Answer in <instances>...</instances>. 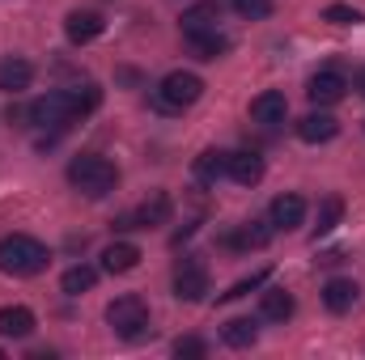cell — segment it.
<instances>
[{"mask_svg": "<svg viewBox=\"0 0 365 360\" xmlns=\"http://www.w3.org/2000/svg\"><path fill=\"white\" fill-rule=\"evenodd\" d=\"M51 263V255H47V246L38 242V238H30V233H9V238H0V271L4 275H38V271H47Z\"/></svg>", "mask_w": 365, "mask_h": 360, "instance_id": "6da1fadb", "label": "cell"}, {"mask_svg": "<svg viewBox=\"0 0 365 360\" xmlns=\"http://www.w3.org/2000/svg\"><path fill=\"white\" fill-rule=\"evenodd\" d=\"M68 182H73L81 195L102 199V195H110V191L119 186V170H115V162H106V157H98V153H81V157L68 162Z\"/></svg>", "mask_w": 365, "mask_h": 360, "instance_id": "7a4b0ae2", "label": "cell"}, {"mask_svg": "<svg viewBox=\"0 0 365 360\" xmlns=\"http://www.w3.org/2000/svg\"><path fill=\"white\" fill-rule=\"evenodd\" d=\"M204 97V81L195 77V73H166L162 81H158V90H153V102H158V110H170V115H182L187 106H195Z\"/></svg>", "mask_w": 365, "mask_h": 360, "instance_id": "3957f363", "label": "cell"}, {"mask_svg": "<svg viewBox=\"0 0 365 360\" xmlns=\"http://www.w3.org/2000/svg\"><path fill=\"white\" fill-rule=\"evenodd\" d=\"M106 327L119 339H140V335H149V305L136 292H123L106 305Z\"/></svg>", "mask_w": 365, "mask_h": 360, "instance_id": "277c9868", "label": "cell"}, {"mask_svg": "<svg viewBox=\"0 0 365 360\" xmlns=\"http://www.w3.org/2000/svg\"><path fill=\"white\" fill-rule=\"evenodd\" d=\"M170 212H175L170 195H166V191H149V199H145L140 208L115 216V229H119V233H128V229H158V225L170 221Z\"/></svg>", "mask_w": 365, "mask_h": 360, "instance_id": "5b68a950", "label": "cell"}, {"mask_svg": "<svg viewBox=\"0 0 365 360\" xmlns=\"http://www.w3.org/2000/svg\"><path fill=\"white\" fill-rule=\"evenodd\" d=\"M208 292V268L200 259H182L175 268V297L179 301H204Z\"/></svg>", "mask_w": 365, "mask_h": 360, "instance_id": "8992f818", "label": "cell"}, {"mask_svg": "<svg viewBox=\"0 0 365 360\" xmlns=\"http://www.w3.org/2000/svg\"><path fill=\"white\" fill-rule=\"evenodd\" d=\"M30 123L34 127H68L73 123V115H68V106H64V93H43V97H34L30 102Z\"/></svg>", "mask_w": 365, "mask_h": 360, "instance_id": "52a82bcc", "label": "cell"}, {"mask_svg": "<svg viewBox=\"0 0 365 360\" xmlns=\"http://www.w3.org/2000/svg\"><path fill=\"white\" fill-rule=\"evenodd\" d=\"M268 221H272V229H280V233L302 229V225H306V199H302V195H293V191L276 195L272 208H268Z\"/></svg>", "mask_w": 365, "mask_h": 360, "instance_id": "ba28073f", "label": "cell"}, {"mask_svg": "<svg viewBox=\"0 0 365 360\" xmlns=\"http://www.w3.org/2000/svg\"><path fill=\"white\" fill-rule=\"evenodd\" d=\"M102 30H106V21H102V13H93V9H73V13L64 17V34H68V43H73V47L93 43Z\"/></svg>", "mask_w": 365, "mask_h": 360, "instance_id": "9c48e42d", "label": "cell"}, {"mask_svg": "<svg viewBox=\"0 0 365 360\" xmlns=\"http://www.w3.org/2000/svg\"><path fill=\"white\" fill-rule=\"evenodd\" d=\"M344 93H349V81H344L336 68H323V73H314V77H310V85H306V97H310L314 106H336Z\"/></svg>", "mask_w": 365, "mask_h": 360, "instance_id": "30bf717a", "label": "cell"}, {"mask_svg": "<svg viewBox=\"0 0 365 360\" xmlns=\"http://www.w3.org/2000/svg\"><path fill=\"white\" fill-rule=\"evenodd\" d=\"M340 136V123L327 115V110H310L306 119H297V140L302 144H327Z\"/></svg>", "mask_w": 365, "mask_h": 360, "instance_id": "8fae6325", "label": "cell"}, {"mask_svg": "<svg viewBox=\"0 0 365 360\" xmlns=\"http://www.w3.org/2000/svg\"><path fill=\"white\" fill-rule=\"evenodd\" d=\"M217 21H221V4H217V0H200V4H191V9H182V17H179L182 38L208 34V30H217Z\"/></svg>", "mask_w": 365, "mask_h": 360, "instance_id": "7c38bea8", "label": "cell"}, {"mask_svg": "<svg viewBox=\"0 0 365 360\" xmlns=\"http://www.w3.org/2000/svg\"><path fill=\"white\" fill-rule=\"evenodd\" d=\"M284 115H289V97L280 90H264L259 97H251V119L255 123L276 127V123H284Z\"/></svg>", "mask_w": 365, "mask_h": 360, "instance_id": "4fadbf2b", "label": "cell"}, {"mask_svg": "<svg viewBox=\"0 0 365 360\" xmlns=\"http://www.w3.org/2000/svg\"><path fill=\"white\" fill-rule=\"evenodd\" d=\"M34 309L26 305H4L0 309V339H30L34 335Z\"/></svg>", "mask_w": 365, "mask_h": 360, "instance_id": "5bb4252c", "label": "cell"}, {"mask_svg": "<svg viewBox=\"0 0 365 360\" xmlns=\"http://www.w3.org/2000/svg\"><path fill=\"white\" fill-rule=\"evenodd\" d=\"M272 221H247V225H238V233H230L225 238V246H234V250H264L268 242H272Z\"/></svg>", "mask_w": 365, "mask_h": 360, "instance_id": "9a60e30c", "label": "cell"}, {"mask_svg": "<svg viewBox=\"0 0 365 360\" xmlns=\"http://www.w3.org/2000/svg\"><path fill=\"white\" fill-rule=\"evenodd\" d=\"M30 81H34V64L30 60H21V55L0 60V93H21L30 90Z\"/></svg>", "mask_w": 365, "mask_h": 360, "instance_id": "2e32d148", "label": "cell"}, {"mask_svg": "<svg viewBox=\"0 0 365 360\" xmlns=\"http://www.w3.org/2000/svg\"><path fill=\"white\" fill-rule=\"evenodd\" d=\"M357 297H361V288H357L353 280H344V275H336V280L323 284V305H327L331 314H349V309L357 305Z\"/></svg>", "mask_w": 365, "mask_h": 360, "instance_id": "e0dca14e", "label": "cell"}, {"mask_svg": "<svg viewBox=\"0 0 365 360\" xmlns=\"http://www.w3.org/2000/svg\"><path fill=\"white\" fill-rule=\"evenodd\" d=\"M225 179H234L238 186H255V182L264 179V157L251 153V149L230 153V170H225Z\"/></svg>", "mask_w": 365, "mask_h": 360, "instance_id": "ac0fdd59", "label": "cell"}, {"mask_svg": "<svg viewBox=\"0 0 365 360\" xmlns=\"http://www.w3.org/2000/svg\"><path fill=\"white\" fill-rule=\"evenodd\" d=\"M60 93H64V106H68L73 123H77V119H86V115H93V110H98V102H102V90H98L93 81L73 85V90H60Z\"/></svg>", "mask_w": 365, "mask_h": 360, "instance_id": "d6986e66", "label": "cell"}, {"mask_svg": "<svg viewBox=\"0 0 365 360\" xmlns=\"http://www.w3.org/2000/svg\"><path fill=\"white\" fill-rule=\"evenodd\" d=\"M293 309H297V301H293V292H284V288H268V292L259 297V318H264V322H289Z\"/></svg>", "mask_w": 365, "mask_h": 360, "instance_id": "ffe728a7", "label": "cell"}, {"mask_svg": "<svg viewBox=\"0 0 365 360\" xmlns=\"http://www.w3.org/2000/svg\"><path fill=\"white\" fill-rule=\"evenodd\" d=\"M136 263H140V246H132V242H110L102 250V271H110V275H123Z\"/></svg>", "mask_w": 365, "mask_h": 360, "instance_id": "44dd1931", "label": "cell"}, {"mask_svg": "<svg viewBox=\"0 0 365 360\" xmlns=\"http://www.w3.org/2000/svg\"><path fill=\"white\" fill-rule=\"evenodd\" d=\"M255 339H259V327H255V318H230L225 327H221V344L225 348H255Z\"/></svg>", "mask_w": 365, "mask_h": 360, "instance_id": "7402d4cb", "label": "cell"}, {"mask_svg": "<svg viewBox=\"0 0 365 360\" xmlns=\"http://www.w3.org/2000/svg\"><path fill=\"white\" fill-rule=\"evenodd\" d=\"M225 170H230V153H221V149H204V153L195 157V179L204 182V186L221 182Z\"/></svg>", "mask_w": 365, "mask_h": 360, "instance_id": "603a6c76", "label": "cell"}, {"mask_svg": "<svg viewBox=\"0 0 365 360\" xmlns=\"http://www.w3.org/2000/svg\"><path fill=\"white\" fill-rule=\"evenodd\" d=\"M187 47H191L195 60H221V55L230 51V38H225L221 30H208V34H191Z\"/></svg>", "mask_w": 365, "mask_h": 360, "instance_id": "cb8c5ba5", "label": "cell"}, {"mask_svg": "<svg viewBox=\"0 0 365 360\" xmlns=\"http://www.w3.org/2000/svg\"><path fill=\"white\" fill-rule=\"evenodd\" d=\"M340 221H344V199L340 195H327L319 203V212H314V238H327Z\"/></svg>", "mask_w": 365, "mask_h": 360, "instance_id": "d4e9b609", "label": "cell"}, {"mask_svg": "<svg viewBox=\"0 0 365 360\" xmlns=\"http://www.w3.org/2000/svg\"><path fill=\"white\" fill-rule=\"evenodd\" d=\"M93 284H98V271L86 268V263H77V268H68L60 275V288L68 292V297H81V292H90Z\"/></svg>", "mask_w": 365, "mask_h": 360, "instance_id": "484cf974", "label": "cell"}, {"mask_svg": "<svg viewBox=\"0 0 365 360\" xmlns=\"http://www.w3.org/2000/svg\"><path fill=\"white\" fill-rule=\"evenodd\" d=\"M264 284H268V268L251 271V275H247V280H238V284H234V288H230V292H221V297H217V301H238V297H247V292H255V288H264Z\"/></svg>", "mask_w": 365, "mask_h": 360, "instance_id": "4316f807", "label": "cell"}, {"mask_svg": "<svg viewBox=\"0 0 365 360\" xmlns=\"http://www.w3.org/2000/svg\"><path fill=\"white\" fill-rule=\"evenodd\" d=\"M323 21H331V26H357L365 17H361V9H353V4H327L323 9Z\"/></svg>", "mask_w": 365, "mask_h": 360, "instance_id": "83f0119b", "label": "cell"}, {"mask_svg": "<svg viewBox=\"0 0 365 360\" xmlns=\"http://www.w3.org/2000/svg\"><path fill=\"white\" fill-rule=\"evenodd\" d=\"M234 13L247 17V21H264L272 13V0H234Z\"/></svg>", "mask_w": 365, "mask_h": 360, "instance_id": "f1b7e54d", "label": "cell"}, {"mask_svg": "<svg viewBox=\"0 0 365 360\" xmlns=\"http://www.w3.org/2000/svg\"><path fill=\"white\" fill-rule=\"evenodd\" d=\"M204 352H208V344H204V339H195V335L175 339V356H179V360H204Z\"/></svg>", "mask_w": 365, "mask_h": 360, "instance_id": "f546056e", "label": "cell"}, {"mask_svg": "<svg viewBox=\"0 0 365 360\" xmlns=\"http://www.w3.org/2000/svg\"><path fill=\"white\" fill-rule=\"evenodd\" d=\"M319 263H323V268H336V263H344V250H323Z\"/></svg>", "mask_w": 365, "mask_h": 360, "instance_id": "4dcf8cb0", "label": "cell"}, {"mask_svg": "<svg viewBox=\"0 0 365 360\" xmlns=\"http://www.w3.org/2000/svg\"><path fill=\"white\" fill-rule=\"evenodd\" d=\"M353 90H357V93H361V97H365V68H361V73H357V77H353Z\"/></svg>", "mask_w": 365, "mask_h": 360, "instance_id": "1f68e13d", "label": "cell"}]
</instances>
